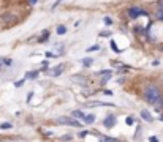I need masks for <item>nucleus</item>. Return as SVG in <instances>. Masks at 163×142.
Wrapping results in <instances>:
<instances>
[{
  "label": "nucleus",
  "instance_id": "obj_1",
  "mask_svg": "<svg viewBox=\"0 0 163 142\" xmlns=\"http://www.w3.org/2000/svg\"><path fill=\"white\" fill-rule=\"evenodd\" d=\"M144 99H146L149 104H157L160 99H161L160 90L155 87L154 84H149L147 87L144 89Z\"/></svg>",
  "mask_w": 163,
  "mask_h": 142
},
{
  "label": "nucleus",
  "instance_id": "obj_2",
  "mask_svg": "<svg viewBox=\"0 0 163 142\" xmlns=\"http://www.w3.org/2000/svg\"><path fill=\"white\" fill-rule=\"evenodd\" d=\"M146 11L143 8H139V6H131V8L128 10V16L133 18V19H136L138 16H146Z\"/></svg>",
  "mask_w": 163,
  "mask_h": 142
},
{
  "label": "nucleus",
  "instance_id": "obj_3",
  "mask_svg": "<svg viewBox=\"0 0 163 142\" xmlns=\"http://www.w3.org/2000/svg\"><path fill=\"white\" fill-rule=\"evenodd\" d=\"M59 123H62V125H70V126H75V128H81V122L73 120V118H68V117H60L59 118Z\"/></svg>",
  "mask_w": 163,
  "mask_h": 142
},
{
  "label": "nucleus",
  "instance_id": "obj_4",
  "mask_svg": "<svg viewBox=\"0 0 163 142\" xmlns=\"http://www.w3.org/2000/svg\"><path fill=\"white\" fill-rule=\"evenodd\" d=\"M103 125H105V128L111 130V128L116 125V115H108V117L103 120Z\"/></svg>",
  "mask_w": 163,
  "mask_h": 142
},
{
  "label": "nucleus",
  "instance_id": "obj_5",
  "mask_svg": "<svg viewBox=\"0 0 163 142\" xmlns=\"http://www.w3.org/2000/svg\"><path fill=\"white\" fill-rule=\"evenodd\" d=\"M87 106H109V108H114L112 103H103V101H90L87 103Z\"/></svg>",
  "mask_w": 163,
  "mask_h": 142
},
{
  "label": "nucleus",
  "instance_id": "obj_6",
  "mask_svg": "<svg viewBox=\"0 0 163 142\" xmlns=\"http://www.w3.org/2000/svg\"><path fill=\"white\" fill-rule=\"evenodd\" d=\"M62 69H63V65H59V66H55V68H52L51 71H49V74L51 76H59V74H62Z\"/></svg>",
  "mask_w": 163,
  "mask_h": 142
},
{
  "label": "nucleus",
  "instance_id": "obj_7",
  "mask_svg": "<svg viewBox=\"0 0 163 142\" xmlns=\"http://www.w3.org/2000/svg\"><path fill=\"white\" fill-rule=\"evenodd\" d=\"M141 118H144L146 122H152V115H151V114H149L146 109L141 111Z\"/></svg>",
  "mask_w": 163,
  "mask_h": 142
},
{
  "label": "nucleus",
  "instance_id": "obj_8",
  "mask_svg": "<svg viewBox=\"0 0 163 142\" xmlns=\"http://www.w3.org/2000/svg\"><path fill=\"white\" fill-rule=\"evenodd\" d=\"M73 117H76V118H86V114H84L82 111H75L73 112Z\"/></svg>",
  "mask_w": 163,
  "mask_h": 142
},
{
  "label": "nucleus",
  "instance_id": "obj_9",
  "mask_svg": "<svg viewBox=\"0 0 163 142\" xmlns=\"http://www.w3.org/2000/svg\"><path fill=\"white\" fill-rule=\"evenodd\" d=\"M84 120H86V123H94L95 122V115H94V114H89V115H86Z\"/></svg>",
  "mask_w": 163,
  "mask_h": 142
},
{
  "label": "nucleus",
  "instance_id": "obj_10",
  "mask_svg": "<svg viewBox=\"0 0 163 142\" xmlns=\"http://www.w3.org/2000/svg\"><path fill=\"white\" fill-rule=\"evenodd\" d=\"M92 63H94V59H89V57L82 60V65L84 66H92Z\"/></svg>",
  "mask_w": 163,
  "mask_h": 142
},
{
  "label": "nucleus",
  "instance_id": "obj_11",
  "mask_svg": "<svg viewBox=\"0 0 163 142\" xmlns=\"http://www.w3.org/2000/svg\"><path fill=\"white\" fill-rule=\"evenodd\" d=\"M57 33H59V35H65V33H67V27H65V25H59V27H57Z\"/></svg>",
  "mask_w": 163,
  "mask_h": 142
},
{
  "label": "nucleus",
  "instance_id": "obj_12",
  "mask_svg": "<svg viewBox=\"0 0 163 142\" xmlns=\"http://www.w3.org/2000/svg\"><path fill=\"white\" fill-rule=\"evenodd\" d=\"M37 76H38V71H33V73H27L25 74L27 79H29V77H37Z\"/></svg>",
  "mask_w": 163,
  "mask_h": 142
},
{
  "label": "nucleus",
  "instance_id": "obj_13",
  "mask_svg": "<svg viewBox=\"0 0 163 142\" xmlns=\"http://www.w3.org/2000/svg\"><path fill=\"white\" fill-rule=\"evenodd\" d=\"M11 126H13L11 123H2V125H0V128H2V130H10Z\"/></svg>",
  "mask_w": 163,
  "mask_h": 142
},
{
  "label": "nucleus",
  "instance_id": "obj_14",
  "mask_svg": "<svg viewBox=\"0 0 163 142\" xmlns=\"http://www.w3.org/2000/svg\"><path fill=\"white\" fill-rule=\"evenodd\" d=\"M125 123L128 125V126H130V125H133V123H135V120H133V117H127V120H125Z\"/></svg>",
  "mask_w": 163,
  "mask_h": 142
},
{
  "label": "nucleus",
  "instance_id": "obj_15",
  "mask_svg": "<svg viewBox=\"0 0 163 142\" xmlns=\"http://www.w3.org/2000/svg\"><path fill=\"white\" fill-rule=\"evenodd\" d=\"M98 49H100V46H92V47H87V52H92V51H98Z\"/></svg>",
  "mask_w": 163,
  "mask_h": 142
},
{
  "label": "nucleus",
  "instance_id": "obj_16",
  "mask_svg": "<svg viewBox=\"0 0 163 142\" xmlns=\"http://www.w3.org/2000/svg\"><path fill=\"white\" fill-rule=\"evenodd\" d=\"M103 21H105V24H108V25H111V24H112V19H111V18H105Z\"/></svg>",
  "mask_w": 163,
  "mask_h": 142
},
{
  "label": "nucleus",
  "instance_id": "obj_17",
  "mask_svg": "<svg viewBox=\"0 0 163 142\" xmlns=\"http://www.w3.org/2000/svg\"><path fill=\"white\" fill-rule=\"evenodd\" d=\"M157 18L163 21V10H161V8H160V10H158V13H157Z\"/></svg>",
  "mask_w": 163,
  "mask_h": 142
},
{
  "label": "nucleus",
  "instance_id": "obj_18",
  "mask_svg": "<svg viewBox=\"0 0 163 142\" xmlns=\"http://www.w3.org/2000/svg\"><path fill=\"white\" fill-rule=\"evenodd\" d=\"M111 47H112V51H116V52L119 51V49H117V46H116V43H114V41H111Z\"/></svg>",
  "mask_w": 163,
  "mask_h": 142
},
{
  "label": "nucleus",
  "instance_id": "obj_19",
  "mask_svg": "<svg viewBox=\"0 0 163 142\" xmlns=\"http://www.w3.org/2000/svg\"><path fill=\"white\" fill-rule=\"evenodd\" d=\"M100 35H101V37H109V35H111V32H101Z\"/></svg>",
  "mask_w": 163,
  "mask_h": 142
},
{
  "label": "nucleus",
  "instance_id": "obj_20",
  "mask_svg": "<svg viewBox=\"0 0 163 142\" xmlns=\"http://www.w3.org/2000/svg\"><path fill=\"white\" fill-rule=\"evenodd\" d=\"M22 84H24V81H18V82H16L15 85H16V87H21V85H22Z\"/></svg>",
  "mask_w": 163,
  "mask_h": 142
},
{
  "label": "nucleus",
  "instance_id": "obj_21",
  "mask_svg": "<svg viewBox=\"0 0 163 142\" xmlns=\"http://www.w3.org/2000/svg\"><path fill=\"white\" fill-rule=\"evenodd\" d=\"M149 140H151V142H158V139H157V137H154V136H152V137H149Z\"/></svg>",
  "mask_w": 163,
  "mask_h": 142
},
{
  "label": "nucleus",
  "instance_id": "obj_22",
  "mask_svg": "<svg viewBox=\"0 0 163 142\" xmlns=\"http://www.w3.org/2000/svg\"><path fill=\"white\" fill-rule=\"evenodd\" d=\"M87 134H89V133H87V131H82V133H81V134H79V136H81V137H86V136H87Z\"/></svg>",
  "mask_w": 163,
  "mask_h": 142
},
{
  "label": "nucleus",
  "instance_id": "obj_23",
  "mask_svg": "<svg viewBox=\"0 0 163 142\" xmlns=\"http://www.w3.org/2000/svg\"><path fill=\"white\" fill-rule=\"evenodd\" d=\"M3 62H5V59H3V57H0V66L3 65Z\"/></svg>",
  "mask_w": 163,
  "mask_h": 142
},
{
  "label": "nucleus",
  "instance_id": "obj_24",
  "mask_svg": "<svg viewBox=\"0 0 163 142\" xmlns=\"http://www.w3.org/2000/svg\"><path fill=\"white\" fill-rule=\"evenodd\" d=\"M30 3H32V5H35V3H37V0H30Z\"/></svg>",
  "mask_w": 163,
  "mask_h": 142
},
{
  "label": "nucleus",
  "instance_id": "obj_25",
  "mask_svg": "<svg viewBox=\"0 0 163 142\" xmlns=\"http://www.w3.org/2000/svg\"><path fill=\"white\" fill-rule=\"evenodd\" d=\"M161 108H163V96H161Z\"/></svg>",
  "mask_w": 163,
  "mask_h": 142
},
{
  "label": "nucleus",
  "instance_id": "obj_26",
  "mask_svg": "<svg viewBox=\"0 0 163 142\" xmlns=\"http://www.w3.org/2000/svg\"><path fill=\"white\" fill-rule=\"evenodd\" d=\"M161 10H163V3H161Z\"/></svg>",
  "mask_w": 163,
  "mask_h": 142
}]
</instances>
